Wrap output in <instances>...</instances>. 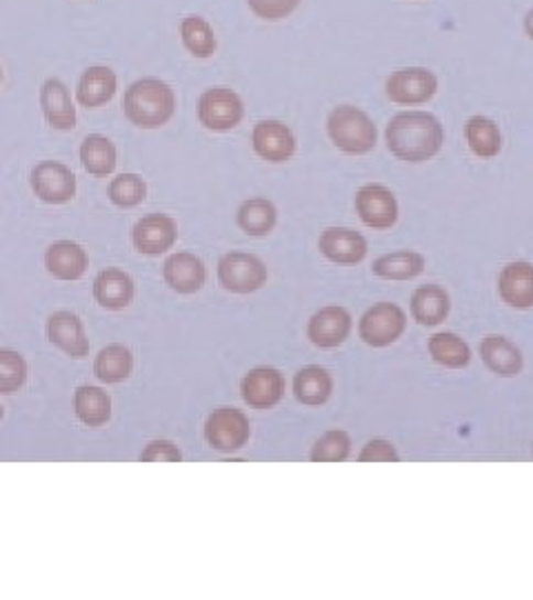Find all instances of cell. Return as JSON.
Segmentation results:
<instances>
[{
    "label": "cell",
    "mask_w": 533,
    "mask_h": 600,
    "mask_svg": "<svg viewBox=\"0 0 533 600\" xmlns=\"http://www.w3.org/2000/svg\"><path fill=\"white\" fill-rule=\"evenodd\" d=\"M251 436L249 418L236 407H218L205 422L207 442L222 454H233L247 444Z\"/></svg>",
    "instance_id": "obj_7"
},
{
    "label": "cell",
    "mask_w": 533,
    "mask_h": 600,
    "mask_svg": "<svg viewBox=\"0 0 533 600\" xmlns=\"http://www.w3.org/2000/svg\"><path fill=\"white\" fill-rule=\"evenodd\" d=\"M133 293H137V285H133V278L122 269L109 267L94 278V298L102 310L120 312L129 308Z\"/></svg>",
    "instance_id": "obj_18"
},
{
    "label": "cell",
    "mask_w": 533,
    "mask_h": 600,
    "mask_svg": "<svg viewBox=\"0 0 533 600\" xmlns=\"http://www.w3.org/2000/svg\"><path fill=\"white\" fill-rule=\"evenodd\" d=\"M407 317L395 303H376L360 319V339L369 347H389L405 334Z\"/></svg>",
    "instance_id": "obj_9"
},
{
    "label": "cell",
    "mask_w": 533,
    "mask_h": 600,
    "mask_svg": "<svg viewBox=\"0 0 533 600\" xmlns=\"http://www.w3.org/2000/svg\"><path fill=\"white\" fill-rule=\"evenodd\" d=\"M78 159L80 165L87 174L96 176V179H107L116 172L118 165V152L116 144L102 136V133H89L78 149Z\"/></svg>",
    "instance_id": "obj_23"
},
{
    "label": "cell",
    "mask_w": 533,
    "mask_h": 600,
    "mask_svg": "<svg viewBox=\"0 0 533 600\" xmlns=\"http://www.w3.org/2000/svg\"><path fill=\"white\" fill-rule=\"evenodd\" d=\"M465 140L478 159H496L502 149L500 127L487 116H471L465 122Z\"/></svg>",
    "instance_id": "obj_29"
},
{
    "label": "cell",
    "mask_w": 533,
    "mask_h": 600,
    "mask_svg": "<svg viewBox=\"0 0 533 600\" xmlns=\"http://www.w3.org/2000/svg\"><path fill=\"white\" fill-rule=\"evenodd\" d=\"M89 267L85 247L76 240H56L45 251V269L56 280H80Z\"/></svg>",
    "instance_id": "obj_20"
},
{
    "label": "cell",
    "mask_w": 533,
    "mask_h": 600,
    "mask_svg": "<svg viewBox=\"0 0 533 600\" xmlns=\"http://www.w3.org/2000/svg\"><path fill=\"white\" fill-rule=\"evenodd\" d=\"M266 265L247 251H229L218 260V282L231 293H253L266 282Z\"/></svg>",
    "instance_id": "obj_6"
},
{
    "label": "cell",
    "mask_w": 533,
    "mask_h": 600,
    "mask_svg": "<svg viewBox=\"0 0 533 600\" xmlns=\"http://www.w3.org/2000/svg\"><path fill=\"white\" fill-rule=\"evenodd\" d=\"M452 312L449 293L438 285H425L412 296V314L425 328H436L447 321Z\"/></svg>",
    "instance_id": "obj_25"
},
{
    "label": "cell",
    "mask_w": 533,
    "mask_h": 600,
    "mask_svg": "<svg viewBox=\"0 0 533 600\" xmlns=\"http://www.w3.org/2000/svg\"><path fill=\"white\" fill-rule=\"evenodd\" d=\"M480 356H482L485 365L502 378L518 376L524 365L520 350L509 339H504L500 334L485 336V341L480 343Z\"/></svg>",
    "instance_id": "obj_24"
},
{
    "label": "cell",
    "mask_w": 533,
    "mask_h": 600,
    "mask_svg": "<svg viewBox=\"0 0 533 600\" xmlns=\"http://www.w3.org/2000/svg\"><path fill=\"white\" fill-rule=\"evenodd\" d=\"M398 461L400 454L395 452V447L382 438L369 440L358 454V463H398Z\"/></svg>",
    "instance_id": "obj_39"
},
{
    "label": "cell",
    "mask_w": 533,
    "mask_h": 600,
    "mask_svg": "<svg viewBox=\"0 0 533 600\" xmlns=\"http://www.w3.org/2000/svg\"><path fill=\"white\" fill-rule=\"evenodd\" d=\"M384 140L398 161L427 163L443 149L445 129L434 114L410 109L387 122Z\"/></svg>",
    "instance_id": "obj_1"
},
{
    "label": "cell",
    "mask_w": 533,
    "mask_h": 600,
    "mask_svg": "<svg viewBox=\"0 0 533 600\" xmlns=\"http://www.w3.org/2000/svg\"><path fill=\"white\" fill-rule=\"evenodd\" d=\"M318 249L336 265H358L367 256V238L349 227H327L318 238Z\"/></svg>",
    "instance_id": "obj_16"
},
{
    "label": "cell",
    "mask_w": 533,
    "mask_h": 600,
    "mask_svg": "<svg viewBox=\"0 0 533 600\" xmlns=\"http://www.w3.org/2000/svg\"><path fill=\"white\" fill-rule=\"evenodd\" d=\"M432 358L449 369H463L471 363V347L452 332H440L429 339Z\"/></svg>",
    "instance_id": "obj_33"
},
{
    "label": "cell",
    "mask_w": 533,
    "mask_h": 600,
    "mask_svg": "<svg viewBox=\"0 0 533 600\" xmlns=\"http://www.w3.org/2000/svg\"><path fill=\"white\" fill-rule=\"evenodd\" d=\"M28 381V363L14 350H0V396H12Z\"/></svg>",
    "instance_id": "obj_36"
},
{
    "label": "cell",
    "mask_w": 533,
    "mask_h": 600,
    "mask_svg": "<svg viewBox=\"0 0 533 600\" xmlns=\"http://www.w3.org/2000/svg\"><path fill=\"white\" fill-rule=\"evenodd\" d=\"M522 28H524V34L533 41V8L526 12V17L522 21Z\"/></svg>",
    "instance_id": "obj_40"
},
{
    "label": "cell",
    "mask_w": 533,
    "mask_h": 600,
    "mask_svg": "<svg viewBox=\"0 0 533 600\" xmlns=\"http://www.w3.org/2000/svg\"><path fill=\"white\" fill-rule=\"evenodd\" d=\"M498 293L513 310L533 308V265L524 260L509 262L498 278Z\"/></svg>",
    "instance_id": "obj_21"
},
{
    "label": "cell",
    "mask_w": 533,
    "mask_h": 600,
    "mask_svg": "<svg viewBox=\"0 0 533 600\" xmlns=\"http://www.w3.org/2000/svg\"><path fill=\"white\" fill-rule=\"evenodd\" d=\"M349 452H351L349 433L342 429H331L316 440L309 459L312 463H340L349 457Z\"/></svg>",
    "instance_id": "obj_35"
},
{
    "label": "cell",
    "mask_w": 533,
    "mask_h": 600,
    "mask_svg": "<svg viewBox=\"0 0 533 600\" xmlns=\"http://www.w3.org/2000/svg\"><path fill=\"white\" fill-rule=\"evenodd\" d=\"M118 92V76L107 65L87 67L76 85V100L85 109H98L111 103Z\"/></svg>",
    "instance_id": "obj_22"
},
{
    "label": "cell",
    "mask_w": 533,
    "mask_h": 600,
    "mask_svg": "<svg viewBox=\"0 0 533 600\" xmlns=\"http://www.w3.org/2000/svg\"><path fill=\"white\" fill-rule=\"evenodd\" d=\"M74 411L83 425L102 427L111 418V398L100 387L80 385L74 392Z\"/></svg>",
    "instance_id": "obj_28"
},
{
    "label": "cell",
    "mask_w": 533,
    "mask_h": 600,
    "mask_svg": "<svg viewBox=\"0 0 533 600\" xmlns=\"http://www.w3.org/2000/svg\"><path fill=\"white\" fill-rule=\"evenodd\" d=\"M327 136L342 154H369L378 142V127L367 111L356 105H338L327 116Z\"/></svg>",
    "instance_id": "obj_3"
},
{
    "label": "cell",
    "mask_w": 533,
    "mask_h": 600,
    "mask_svg": "<svg viewBox=\"0 0 533 600\" xmlns=\"http://www.w3.org/2000/svg\"><path fill=\"white\" fill-rule=\"evenodd\" d=\"M181 43L198 61H207L218 50V39L214 28L203 17H185L181 21Z\"/></svg>",
    "instance_id": "obj_31"
},
{
    "label": "cell",
    "mask_w": 533,
    "mask_h": 600,
    "mask_svg": "<svg viewBox=\"0 0 533 600\" xmlns=\"http://www.w3.org/2000/svg\"><path fill=\"white\" fill-rule=\"evenodd\" d=\"M242 400L253 409H270L283 400L285 378L274 367H253L240 383Z\"/></svg>",
    "instance_id": "obj_13"
},
{
    "label": "cell",
    "mask_w": 533,
    "mask_h": 600,
    "mask_svg": "<svg viewBox=\"0 0 533 600\" xmlns=\"http://www.w3.org/2000/svg\"><path fill=\"white\" fill-rule=\"evenodd\" d=\"M178 240V225L167 214H148L131 229V243L145 256H161Z\"/></svg>",
    "instance_id": "obj_12"
},
{
    "label": "cell",
    "mask_w": 533,
    "mask_h": 600,
    "mask_svg": "<svg viewBox=\"0 0 533 600\" xmlns=\"http://www.w3.org/2000/svg\"><path fill=\"white\" fill-rule=\"evenodd\" d=\"M251 147L262 161L281 165L294 159L298 142L290 125H285L283 120L266 118L253 127Z\"/></svg>",
    "instance_id": "obj_10"
},
{
    "label": "cell",
    "mask_w": 533,
    "mask_h": 600,
    "mask_svg": "<svg viewBox=\"0 0 533 600\" xmlns=\"http://www.w3.org/2000/svg\"><path fill=\"white\" fill-rule=\"evenodd\" d=\"M3 418H6V407L0 405V420H3Z\"/></svg>",
    "instance_id": "obj_41"
},
{
    "label": "cell",
    "mask_w": 533,
    "mask_h": 600,
    "mask_svg": "<svg viewBox=\"0 0 533 600\" xmlns=\"http://www.w3.org/2000/svg\"><path fill=\"white\" fill-rule=\"evenodd\" d=\"M0 85H3V63H0Z\"/></svg>",
    "instance_id": "obj_42"
},
{
    "label": "cell",
    "mask_w": 533,
    "mask_h": 600,
    "mask_svg": "<svg viewBox=\"0 0 533 600\" xmlns=\"http://www.w3.org/2000/svg\"><path fill=\"white\" fill-rule=\"evenodd\" d=\"M41 111L56 131H72L76 127V105L69 87L61 78L52 76L41 85Z\"/></svg>",
    "instance_id": "obj_15"
},
{
    "label": "cell",
    "mask_w": 533,
    "mask_h": 600,
    "mask_svg": "<svg viewBox=\"0 0 533 600\" xmlns=\"http://www.w3.org/2000/svg\"><path fill=\"white\" fill-rule=\"evenodd\" d=\"M384 94L395 105H425L438 94V76L427 67H400L389 74Z\"/></svg>",
    "instance_id": "obj_5"
},
{
    "label": "cell",
    "mask_w": 533,
    "mask_h": 600,
    "mask_svg": "<svg viewBox=\"0 0 533 600\" xmlns=\"http://www.w3.org/2000/svg\"><path fill=\"white\" fill-rule=\"evenodd\" d=\"M30 188L36 199L47 205H67L76 199L78 181L67 165L58 161H43L30 174Z\"/></svg>",
    "instance_id": "obj_8"
},
{
    "label": "cell",
    "mask_w": 533,
    "mask_h": 600,
    "mask_svg": "<svg viewBox=\"0 0 533 600\" xmlns=\"http://www.w3.org/2000/svg\"><path fill=\"white\" fill-rule=\"evenodd\" d=\"M301 3L303 0H247L253 17L266 23H279L290 19L301 8Z\"/></svg>",
    "instance_id": "obj_37"
},
{
    "label": "cell",
    "mask_w": 533,
    "mask_h": 600,
    "mask_svg": "<svg viewBox=\"0 0 533 600\" xmlns=\"http://www.w3.org/2000/svg\"><path fill=\"white\" fill-rule=\"evenodd\" d=\"M356 214L371 229H391L398 223L400 205L395 194L380 185L369 183L356 192Z\"/></svg>",
    "instance_id": "obj_11"
},
{
    "label": "cell",
    "mask_w": 533,
    "mask_h": 600,
    "mask_svg": "<svg viewBox=\"0 0 533 600\" xmlns=\"http://www.w3.org/2000/svg\"><path fill=\"white\" fill-rule=\"evenodd\" d=\"M334 378L320 365H307L294 376V394L303 405L318 407L331 398Z\"/></svg>",
    "instance_id": "obj_27"
},
{
    "label": "cell",
    "mask_w": 533,
    "mask_h": 600,
    "mask_svg": "<svg viewBox=\"0 0 533 600\" xmlns=\"http://www.w3.org/2000/svg\"><path fill=\"white\" fill-rule=\"evenodd\" d=\"M133 372V354L124 345H107L94 361V376L105 385H118Z\"/></svg>",
    "instance_id": "obj_30"
},
{
    "label": "cell",
    "mask_w": 533,
    "mask_h": 600,
    "mask_svg": "<svg viewBox=\"0 0 533 600\" xmlns=\"http://www.w3.org/2000/svg\"><path fill=\"white\" fill-rule=\"evenodd\" d=\"M349 332H351V317L345 308H338V306L318 310L307 325L309 341L320 350L340 347L349 339Z\"/></svg>",
    "instance_id": "obj_17"
},
{
    "label": "cell",
    "mask_w": 533,
    "mask_h": 600,
    "mask_svg": "<svg viewBox=\"0 0 533 600\" xmlns=\"http://www.w3.org/2000/svg\"><path fill=\"white\" fill-rule=\"evenodd\" d=\"M236 223L238 227L253 238H262L266 234H272L276 223H279V210L270 199H249L238 207L236 214Z\"/></svg>",
    "instance_id": "obj_26"
},
{
    "label": "cell",
    "mask_w": 533,
    "mask_h": 600,
    "mask_svg": "<svg viewBox=\"0 0 533 600\" xmlns=\"http://www.w3.org/2000/svg\"><path fill=\"white\" fill-rule=\"evenodd\" d=\"M107 196L109 201L120 207V210H133L145 203L148 199V183L141 174H118L116 179H111L109 188H107Z\"/></svg>",
    "instance_id": "obj_34"
},
{
    "label": "cell",
    "mask_w": 533,
    "mask_h": 600,
    "mask_svg": "<svg viewBox=\"0 0 533 600\" xmlns=\"http://www.w3.org/2000/svg\"><path fill=\"white\" fill-rule=\"evenodd\" d=\"M196 114L205 129L231 131L244 118V103L231 87H209L200 94Z\"/></svg>",
    "instance_id": "obj_4"
},
{
    "label": "cell",
    "mask_w": 533,
    "mask_h": 600,
    "mask_svg": "<svg viewBox=\"0 0 533 600\" xmlns=\"http://www.w3.org/2000/svg\"><path fill=\"white\" fill-rule=\"evenodd\" d=\"M47 339L54 347H58L74 361H83L89 354V339L85 334V325L74 312H54L47 319Z\"/></svg>",
    "instance_id": "obj_14"
},
{
    "label": "cell",
    "mask_w": 533,
    "mask_h": 600,
    "mask_svg": "<svg viewBox=\"0 0 533 600\" xmlns=\"http://www.w3.org/2000/svg\"><path fill=\"white\" fill-rule=\"evenodd\" d=\"M141 461L143 463H181L183 452L172 440H152L141 452Z\"/></svg>",
    "instance_id": "obj_38"
},
{
    "label": "cell",
    "mask_w": 533,
    "mask_h": 600,
    "mask_svg": "<svg viewBox=\"0 0 533 600\" xmlns=\"http://www.w3.org/2000/svg\"><path fill=\"white\" fill-rule=\"evenodd\" d=\"M371 269L382 280H412L425 271V258L418 251H391L376 258Z\"/></svg>",
    "instance_id": "obj_32"
},
{
    "label": "cell",
    "mask_w": 533,
    "mask_h": 600,
    "mask_svg": "<svg viewBox=\"0 0 533 600\" xmlns=\"http://www.w3.org/2000/svg\"><path fill=\"white\" fill-rule=\"evenodd\" d=\"M165 282L178 293H196L207 282L205 262L192 251H176L163 265Z\"/></svg>",
    "instance_id": "obj_19"
},
{
    "label": "cell",
    "mask_w": 533,
    "mask_h": 600,
    "mask_svg": "<svg viewBox=\"0 0 533 600\" xmlns=\"http://www.w3.org/2000/svg\"><path fill=\"white\" fill-rule=\"evenodd\" d=\"M122 111L131 125L141 129H161L176 114V94L172 85L161 78H139L124 89Z\"/></svg>",
    "instance_id": "obj_2"
}]
</instances>
